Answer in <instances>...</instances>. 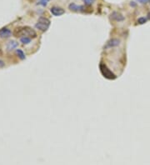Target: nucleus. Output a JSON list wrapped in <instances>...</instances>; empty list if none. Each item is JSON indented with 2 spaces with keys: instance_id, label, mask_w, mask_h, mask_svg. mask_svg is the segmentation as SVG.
Here are the masks:
<instances>
[{
  "instance_id": "obj_9",
  "label": "nucleus",
  "mask_w": 150,
  "mask_h": 165,
  "mask_svg": "<svg viewBox=\"0 0 150 165\" xmlns=\"http://www.w3.org/2000/svg\"><path fill=\"white\" fill-rule=\"evenodd\" d=\"M68 8H69L71 11L78 12V11H81V10L83 8V6L77 5L76 4H70L68 5Z\"/></svg>"
},
{
  "instance_id": "obj_10",
  "label": "nucleus",
  "mask_w": 150,
  "mask_h": 165,
  "mask_svg": "<svg viewBox=\"0 0 150 165\" xmlns=\"http://www.w3.org/2000/svg\"><path fill=\"white\" fill-rule=\"evenodd\" d=\"M16 54L17 55H18V57L20 59H22V60L25 59V58H26V57H25V54H24V53H23L21 49H17Z\"/></svg>"
},
{
  "instance_id": "obj_5",
  "label": "nucleus",
  "mask_w": 150,
  "mask_h": 165,
  "mask_svg": "<svg viewBox=\"0 0 150 165\" xmlns=\"http://www.w3.org/2000/svg\"><path fill=\"white\" fill-rule=\"evenodd\" d=\"M120 44V40L117 39H110L107 44L105 45V49H111V48H114V47H117Z\"/></svg>"
},
{
  "instance_id": "obj_13",
  "label": "nucleus",
  "mask_w": 150,
  "mask_h": 165,
  "mask_svg": "<svg viewBox=\"0 0 150 165\" xmlns=\"http://www.w3.org/2000/svg\"><path fill=\"white\" fill-rule=\"evenodd\" d=\"M83 3L85 4V5H87V6H90V5H92L95 2V0H83Z\"/></svg>"
},
{
  "instance_id": "obj_11",
  "label": "nucleus",
  "mask_w": 150,
  "mask_h": 165,
  "mask_svg": "<svg viewBox=\"0 0 150 165\" xmlns=\"http://www.w3.org/2000/svg\"><path fill=\"white\" fill-rule=\"evenodd\" d=\"M20 41L23 44H28L31 42V39L29 37H22L20 39Z\"/></svg>"
},
{
  "instance_id": "obj_17",
  "label": "nucleus",
  "mask_w": 150,
  "mask_h": 165,
  "mask_svg": "<svg viewBox=\"0 0 150 165\" xmlns=\"http://www.w3.org/2000/svg\"><path fill=\"white\" fill-rule=\"evenodd\" d=\"M2 54V49H0V55Z\"/></svg>"
},
{
  "instance_id": "obj_1",
  "label": "nucleus",
  "mask_w": 150,
  "mask_h": 165,
  "mask_svg": "<svg viewBox=\"0 0 150 165\" xmlns=\"http://www.w3.org/2000/svg\"><path fill=\"white\" fill-rule=\"evenodd\" d=\"M13 35L15 37H29V38H36L37 33L30 27H20L15 28L13 31Z\"/></svg>"
},
{
  "instance_id": "obj_15",
  "label": "nucleus",
  "mask_w": 150,
  "mask_h": 165,
  "mask_svg": "<svg viewBox=\"0 0 150 165\" xmlns=\"http://www.w3.org/2000/svg\"><path fill=\"white\" fill-rule=\"evenodd\" d=\"M139 3L140 4H147V3H149L150 0H137Z\"/></svg>"
},
{
  "instance_id": "obj_4",
  "label": "nucleus",
  "mask_w": 150,
  "mask_h": 165,
  "mask_svg": "<svg viewBox=\"0 0 150 165\" xmlns=\"http://www.w3.org/2000/svg\"><path fill=\"white\" fill-rule=\"evenodd\" d=\"M50 12H51V13L54 16L56 17L61 16L63 14H64V13H65L64 9L62 8H59V7H53V8H50Z\"/></svg>"
},
{
  "instance_id": "obj_2",
  "label": "nucleus",
  "mask_w": 150,
  "mask_h": 165,
  "mask_svg": "<svg viewBox=\"0 0 150 165\" xmlns=\"http://www.w3.org/2000/svg\"><path fill=\"white\" fill-rule=\"evenodd\" d=\"M50 26V20L47 18H44V17H41L39 18L38 22L36 23L35 27L36 28H38L39 30L42 31V32H45L48 30V28Z\"/></svg>"
},
{
  "instance_id": "obj_14",
  "label": "nucleus",
  "mask_w": 150,
  "mask_h": 165,
  "mask_svg": "<svg viewBox=\"0 0 150 165\" xmlns=\"http://www.w3.org/2000/svg\"><path fill=\"white\" fill-rule=\"evenodd\" d=\"M49 0H40L39 2V4L45 7V6H47V4H48V2H49Z\"/></svg>"
},
{
  "instance_id": "obj_18",
  "label": "nucleus",
  "mask_w": 150,
  "mask_h": 165,
  "mask_svg": "<svg viewBox=\"0 0 150 165\" xmlns=\"http://www.w3.org/2000/svg\"><path fill=\"white\" fill-rule=\"evenodd\" d=\"M149 2H150V1H149Z\"/></svg>"
},
{
  "instance_id": "obj_6",
  "label": "nucleus",
  "mask_w": 150,
  "mask_h": 165,
  "mask_svg": "<svg viewBox=\"0 0 150 165\" xmlns=\"http://www.w3.org/2000/svg\"><path fill=\"white\" fill-rule=\"evenodd\" d=\"M11 30L7 28H4L0 30V37L3 38V39H8L9 37H11Z\"/></svg>"
},
{
  "instance_id": "obj_16",
  "label": "nucleus",
  "mask_w": 150,
  "mask_h": 165,
  "mask_svg": "<svg viewBox=\"0 0 150 165\" xmlns=\"http://www.w3.org/2000/svg\"><path fill=\"white\" fill-rule=\"evenodd\" d=\"M5 65V63H4V62L2 60H0V68H2V67H4Z\"/></svg>"
},
{
  "instance_id": "obj_12",
  "label": "nucleus",
  "mask_w": 150,
  "mask_h": 165,
  "mask_svg": "<svg viewBox=\"0 0 150 165\" xmlns=\"http://www.w3.org/2000/svg\"><path fill=\"white\" fill-rule=\"evenodd\" d=\"M146 22H147V18H144V17H141V18H139V19H138V23H139V24H144Z\"/></svg>"
},
{
  "instance_id": "obj_3",
  "label": "nucleus",
  "mask_w": 150,
  "mask_h": 165,
  "mask_svg": "<svg viewBox=\"0 0 150 165\" xmlns=\"http://www.w3.org/2000/svg\"><path fill=\"white\" fill-rule=\"evenodd\" d=\"M100 72L102 73V74L106 78H108V79H114L116 76L113 74V73L112 71H110V69L108 68V67L106 66L105 64L104 63H100L99 65Z\"/></svg>"
},
{
  "instance_id": "obj_7",
  "label": "nucleus",
  "mask_w": 150,
  "mask_h": 165,
  "mask_svg": "<svg viewBox=\"0 0 150 165\" xmlns=\"http://www.w3.org/2000/svg\"><path fill=\"white\" fill-rule=\"evenodd\" d=\"M112 18L114 19L117 22H121V21H123L124 20V17L123 16L121 13H118V12H113L111 14Z\"/></svg>"
},
{
  "instance_id": "obj_8",
  "label": "nucleus",
  "mask_w": 150,
  "mask_h": 165,
  "mask_svg": "<svg viewBox=\"0 0 150 165\" xmlns=\"http://www.w3.org/2000/svg\"><path fill=\"white\" fill-rule=\"evenodd\" d=\"M18 46V43L14 40H12V41H9L7 44V49L8 51H12V50L15 49Z\"/></svg>"
}]
</instances>
